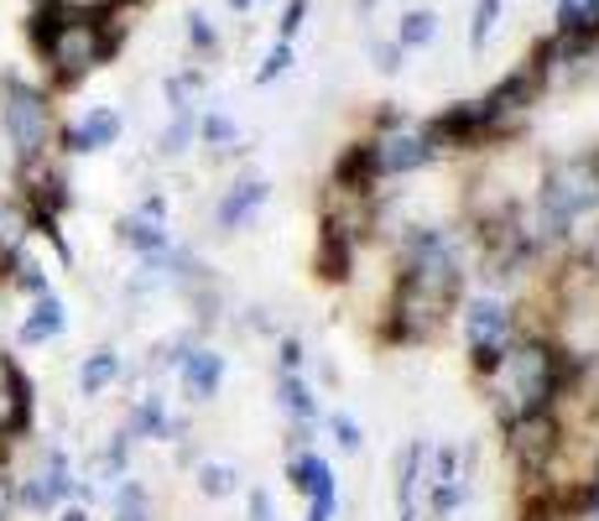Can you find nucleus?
I'll return each mask as SVG.
<instances>
[{
	"mask_svg": "<svg viewBox=\"0 0 599 521\" xmlns=\"http://www.w3.org/2000/svg\"><path fill=\"white\" fill-rule=\"evenodd\" d=\"M199 490L203 496H230V490H235V469H230V464H199Z\"/></svg>",
	"mask_w": 599,
	"mask_h": 521,
	"instance_id": "a211bd4d",
	"label": "nucleus"
},
{
	"mask_svg": "<svg viewBox=\"0 0 599 521\" xmlns=\"http://www.w3.org/2000/svg\"><path fill=\"white\" fill-rule=\"evenodd\" d=\"M359 5H365V11H370V5H376V0H359Z\"/></svg>",
	"mask_w": 599,
	"mask_h": 521,
	"instance_id": "7c9ffc66",
	"label": "nucleus"
},
{
	"mask_svg": "<svg viewBox=\"0 0 599 521\" xmlns=\"http://www.w3.org/2000/svg\"><path fill=\"white\" fill-rule=\"evenodd\" d=\"M251 521H271V496H266V490L251 496Z\"/></svg>",
	"mask_w": 599,
	"mask_h": 521,
	"instance_id": "a878e982",
	"label": "nucleus"
},
{
	"mask_svg": "<svg viewBox=\"0 0 599 521\" xmlns=\"http://www.w3.org/2000/svg\"><path fill=\"white\" fill-rule=\"evenodd\" d=\"M115 521H152V501L136 480H120L115 490Z\"/></svg>",
	"mask_w": 599,
	"mask_h": 521,
	"instance_id": "dca6fc26",
	"label": "nucleus"
},
{
	"mask_svg": "<svg viewBox=\"0 0 599 521\" xmlns=\"http://www.w3.org/2000/svg\"><path fill=\"white\" fill-rule=\"evenodd\" d=\"M68 490H74L68 454H63V448H47L37 469L21 480V506H26V511H53V506L68 501Z\"/></svg>",
	"mask_w": 599,
	"mask_h": 521,
	"instance_id": "39448f33",
	"label": "nucleus"
},
{
	"mask_svg": "<svg viewBox=\"0 0 599 521\" xmlns=\"http://www.w3.org/2000/svg\"><path fill=\"white\" fill-rule=\"evenodd\" d=\"M380 173H418L422 162H433V146L418 131H386L380 141H370Z\"/></svg>",
	"mask_w": 599,
	"mask_h": 521,
	"instance_id": "423d86ee",
	"label": "nucleus"
},
{
	"mask_svg": "<svg viewBox=\"0 0 599 521\" xmlns=\"http://www.w3.org/2000/svg\"><path fill=\"white\" fill-rule=\"evenodd\" d=\"M245 5H256V0H230V11H245Z\"/></svg>",
	"mask_w": 599,
	"mask_h": 521,
	"instance_id": "c756f323",
	"label": "nucleus"
},
{
	"mask_svg": "<svg viewBox=\"0 0 599 521\" xmlns=\"http://www.w3.org/2000/svg\"><path fill=\"white\" fill-rule=\"evenodd\" d=\"M277 397H281V407H287V412H292V418H298V422H308V418H313V412H319V401H313V391L302 386V376H298V370H287V376H281V381H277Z\"/></svg>",
	"mask_w": 599,
	"mask_h": 521,
	"instance_id": "4468645a",
	"label": "nucleus"
},
{
	"mask_svg": "<svg viewBox=\"0 0 599 521\" xmlns=\"http://www.w3.org/2000/svg\"><path fill=\"white\" fill-rule=\"evenodd\" d=\"M0 125H5L21 162H37L47 152V141H53V104H47L42 89L11 79L0 89Z\"/></svg>",
	"mask_w": 599,
	"mask_h": 521,
	"instance_id": "7ed1b4c3",
	"label": "nucleus"
},
{
	"mask_svg": "<svg viewBox=\"0 0 599 521\" xmlns=\"http://www.w3.org/2000/svg\"><path fill=\"white\" fill-rule=\"evenodd\" d=\"M376 68H380V74H397V68H401V47H397V42H376Z\"/></svg>",
	"mask_w": 599,
	"mask_h": 521,
	"instance_id": "b1692460",
	"label": "nucleus"
},
{
	"mask_svg": "<svg viewBox=\"0 0 599 521\" xmlns=\"http://www.w3.org/2000/svg\"><path fill=\"white\" fill-rule=\"evenodd\" d=\"M287 68H292V47H287V42H277V47L266 53V63H260L256 84H271V79H277V74H287Z\"/></svg>",
	"mask_w": 599,
	"mask_h": 521,
	"instance_id": "aec40b11",
	"label": "nucleus"
},
{
	"mask_svg": "<svg viewBox=\"0 0 599 521\" xmlns=\"http://www.w3.org/2000/svg\"><path fill=\"white\" fill-rule=\"evenodd\" d=\"M120 110H110V104H100V110H89V115H84L79 125H68V131H63V146H68V152H104V146H115L120 141Z\"/></svg>",
	"mask_w": 599,
	"mask_h": 521,
	"instance_id": "0eeeda50",
	"label": "nucleus"
},
{
	"mask_svg": "<svg viewBox=\"0 0 599 521\" xmlns=\"http://www.w3.org/2000/svg\"><path fill=\"white\" fill-rule=\"evenodd\" d=\"M266 193H271V188H266V178L235 182V188H230V193L220 199V209H214L220 230H240V224H245V220H251V214L260 209V203H266Z\"/></svg>",
	"mask_w": 599,
	"mask_h": 521,
	"instance_id": "1a4fd4ad",
	"label": "nucleus"
},
{
	"mask_svg": "<svg viewBox=\"0 0 599 521\" xmlns=\"http://www.w3.org/2000/svg\"><path fill=\"white\" fill-rule=\"evenodd\" d=\"M188 42H193V47H203V53L214 47V26H209V16H188Z\"/></svg>",
	"mask_w": 599,
	"mask_h": 521,
	"instance_id": "5701e85b",
	"label": "nucleus"
},
{
	"mask_svg": "<svg viewBox=\"0 0 599 521\" xmlns=\"http://www.w3.org/2000/svg\"><path fill=\"white\" fill-rule=\"evenodd\" d=\"M496 381H500V397H506L511 418L547 412V401L558 397V355L547 344H521V350H511L496 365Z\"/></svg>",
	"mask_w": 599,
	"mask_h": 521,
	"instance_id": "f257e3e1",
	"label": "nucleus"
},
{
	"mask_svg": "<svg viewBox=\"0 0 599 521\" xmlns=\"http://www.w3.org/2000/svg\"><path fill=\"white\" fill-rule=\"evenodd\" d=\"M589 209H599V157H574L553 167L542 182V230L568 235Z\"/></svg>",
	"mask_w": 599,
	"mask_h": 521,
	"instance_id": "f03ea898",
	"label": "nucleus"
},
{
	"mask_svg": "<svg viewBox=\"0 0 599 521\" xmlns=\"http://www.w3.org/2000/svg\"><path fill=\"white\" fill-rule=\"evenodd\" d=\"M188 136H193V115H178V121L167 125V136H162V152H167V157H178L182 146H188Z\"/></svg>",
	"mask_w": 599,
	"mask_h": 521,
	"instance_id": "412c9836",
	"label": "nucleus"
},
{
	"mask_svg": "<svg viewBox=\"0 0 599 521\" xmlns=\"http://www.w3.org/2000/svg\"><path fill=\"white\" fill-rule=\"evenodd\" d=\"M115 376H120V355L104 344V350H95V355H84L79 391H84V397H100V391H110V386H115Z\"/></svg>",
	"mask_w": 599,
	"mask_h": 521,
	"instance_id": "9b49d317",
	"label": "nucleus"
},
{
	"mask_svg": "<svg viewBox=\"0 0 599 521\" xmlns=\"http://www.w3.org/2000/svg\"><path fill=\"white\" fill-rule=\"evenodd\" d=\"M496 21H500V0H475V21H469V47H485V37L496 32Z\"/></svg>",
	"mask_w": 599,
	"mask_h": 521,
	"instance_id": "f3484780",
	"label": "nucleus"
},
{
	"mask_svg": "<svg viewBox=\"0 0 599 521\" xmlns=\"http://www.w3.org/2000/svg\"><path fill=\"white\" fill-rule=\"evenodd\" d=\"M334 433H340V448H350V454L359 448V428L350 418H334Z\"/></svg>",
	"mask_w": 599,
	"mask_h": 521,
	"instance_id": "393cba45",
	"label": "nucleus"
},
{
	"mask_svg": "<svg viewBox=\"0 0 599 521\" xmlns=\"http://www.w3.org/2000/svg\"><path fill=\"white\" fill-rule=\"evenodd\" d=\"M178 376H182V391L193 401H209V397H220V381H224V361L214 355V350H188L178 365Z\"/></svg>",
	"mask_w": 599,
	"mask_h": 521,
	"instance_id": "6e6552de",
	"label": "nucleus"
},
{
	"mask_svg": "<svg viewBox=\"0 0 599 521\" xmlns=\"http://www.w3.org/2000/svg\"><path fill=\"white\" fill-rule=\"evenodd\" d=\"M203 141H209L214 152H230V146L240 141V131H235L230 115H203Z\"/></svg>",
	"mask_w": 599,
	"mask_h": 521,
	"instance_id": "6ab92c4d",
	"label": "nucleus"
},
{
	"mask_svg": "<svg viewBox=\"0 0 599 521\" xmlns=\"http://www.w3.org/2000/svg\"><path fill=\"white\" fill-rule=\"evenodd\" d=\"M558 32L563 37H595L599 0H558Z\"/></svg>",
	"mask_w": 599,
	"mask_h": 521,
	"instance_id": "f8f14e48",
	"label": "nucleus"
},
{
	"mask_svg": "<svg viewBox=\"0 0 599 521\" xmlns=\"http://www.w3.org/2000/svg\"><path fill=\"white\" fill-rule=\"evenodd\" d=\"M464 329H469V361H475V370L496 376V365L506 361L511 313H506L496 298H475V302H469V319H464Z\"/></svg>",
	"mask_w": 599,
	"mask_h": 521,
	"instance_id": "20e7f679",
	"label": "nucleus"
},
{
	"mask_svg": "<svg viewBox=\"0 0 599 521\" xmlns=\"http://www.w3.org/2000/svg\"><path fill=\"white\" fill-rule=\"evenodd\" d=\"M302 16H308V5H302V0H292V5L281 11V42H287V47H292V37L302 32Z\"/></svg>",
	"mask_w": 599,
	"mask_h": 521,
	"instance_id": "4be33fe9",
	"label": "nucleus"
},
{
	"mask_svg": "<svg viewBox=\"0 0 599 521\" xmlns=\"http://www.w3.org/2000/svg\"><path fill=\"white\" fill-rule=\"evenodd\" d=\"M439 37V16L433 11H407L397 26V47L407 53V47H428V42Z\"/></svg>",
	"mask_w": 599,
	"mask_h": 521,
	"instance_id": "2eb2a0df",
	"label": "nucleus"
},
{
	"mask_svg": "<svg viewBox=\"0 0 599 521\" xmlns=\"http://www.w3.org/2000/svg\"><path fill=\"white\" fill-rule=\"evenodd\" d=\"M63 329H68V313H63V302L53 298V292H42V298L32 302V313L21 319L16 340H21V344H47V340H58Z\"/></svg>",
	"mask_w": 599,
	"mask_h": 521,
	"instance_id": "9d476101",
	"label": "nucleus"
},
{
	"mask_svg": "<svg viewBox=\"0 0 599 521\" xmlns=\"http://www.w3.org/2000/svg\"><path fill=\"white\" fill-rule=\"evenodd\" d=\"M58 521H89V517H84L79 506H74V511H63V517H58Z\"/></svg>",
	"mask_w": 599,
	"mask_h": 521,
	"instance_id": "c85d7f7f",
	"label": "nucleus"
},
{
	"mask_svg": "<svg viewBox=\"0 0 599 521\" xmlns=\"http://www.w3.org/2000/svg\"><path fill=\"white\" fill-rule=\"evenodd\" d=\"M167 433H173V422H167L162 397H141L136 412H131V433L125 439H167Z\"/></svg>",
	"mask_w": 599,
	"mask_h": 521,
	"instance_id": "ddd939ff",
	"label": "nucleus"
},
{
	"mask_svg": "<svg viewBox=\"0 0 599 521\" xmlns=\"http://www.w3.org/2000/svg\"><path fill=\"white\" fill-rule=\"evenodd\" d=\"M308 521H334V506H323V501H313V506H308Z\"/></svg>",
	"mask_w": 599,
	"mask_h": 521,
	"instance_id": "cd10ccee",
	"label": "nucleus"
},
{
	"mask_svg": "<svg viewBox=\"0 0 599 521\" xmlns=\"http://www.w3.org/2000/svg\"><path fill=\"white\" fill-rule=\"evenodd\" d=\"M281 365H287V370H298L302 365V344L298 340H281Z\"/></svg>",
	"mask_w": 599,
	"mask_h": 521,
	"instance_id": "bb28decb",
	"label": "nucleus"
}]
</instances>
